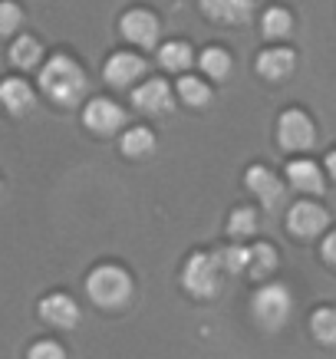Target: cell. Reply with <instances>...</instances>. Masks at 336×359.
I'll return each instance as SVG.
<instances>
[{
  "label": "cell",
  "mask_w": 336,
  "mask_h": 359,
  "mask_svg": "<svg viewBox=\"0 0 336 359\" xmlns=\"http://www.w3.org/2000/svg\"><path fill=\"white\" fill-rule=\"evenodd\" d=\"M36 86L43 93L50 102L56 106H76L79 99L86 96V69L73 60V56L66 53H53L40 66V73H36Z\"/></svg>",
  "instance_id": "1"
},
{
  "label": "cell",
  "mask_w": 336,
  "mask_h": 359,
  "mask_svg": "<svg viewBox=\"0 0 336 359\" xmlns=\"http://www.w3.org/2000/svg\"><path fill=\"white\" fill-rule=\"evenodd\" d=\"M135 294L132 273L119 264H99L86 277V297L102 310H122Z\"/></svg>",
  "instance_id": "2"
},
{
  "label": "cell",
  "mask_w": 336,
  "mask_h": 359,
  "mask_svg": "<svg viewBox=\"0 0 336 359\" xmlns=\"http://www.w3.org/2000/svg\"><path fill=\"white\" fill-rule=\"evenodd\" d=\"M221 264H217L215 254H191L188 261H184L182 267V283L184 290L191 297H198V300H211V297H217V290H221Z\"/></svg>",
  "instance_id": "3"
},
{
  "label": "cell",
  "mask_w": 336,
  "mask_h": 359,
  "mask_svg": "<svg viewBox=\"0 0 336 359\" xmlns=\"http://www.w3.org/2000/svg\"><path fill=\"white\" fill-rule=\"evenodd\" d=\"M290 310H293V300L283 283H264L254 294V300H250V313H254V320L264 330H281L287 323Z\"/></svg>",
  "instance_id": "4"
},
{
  "label": "cell",
  "mask_w": 336,
  "mask_h": 359,
  "mask_svg": "<svg viewBox=\"0 0 336 359\" xmlns=\"http://www.w3.org/2000/svg\"><path fill=\"white\" fill-rule=\"evenodd\" d=\"M277 142L283 152H307L316 145V126L304 109H287L277 119Z\"/></svg>",
  "instance_id": "5"
},
{
  "label": "cell",
  "mask_w": 336,
  "mask_h": 359,
  "mask_svg": "<svg viewBox=\"0 0 336 359\" xmlns=\"http://www.w3.org/2000/svg\"><path fill=\"white\" fill-rule=\"evenodd\" d=\"M119 33L129 40V43L139 46V50H152V46L159 43V36H162V23H159V17H155L152 11L132 7V11L122 13Z\"/></svg>",
  "instance_id": "6"
},
{
  "label": "cell",
  "mask_w": 336,
  "mask_h": 359,
  "mask_svg": "<svg viewBox=\"0 0 336 359\" xmlns=\"http://www.w3.org/2000/svg\"><path fill=\"white\" fill-rule=\"evenodd\" d=\"M83 126L89 132H96V135H112V132H119L126 126V109L116 99L96 96L83 106Z\"/></svg>",
  "instance_id": "7"
},
{
  "label": "cell",
  "mask_w": 336,
  "mask_h": 359,
  "mask_svg": "<svg viewBox=\"0 0 336 359\" xmlns=\"http://www.w3.org/2000/svg\"><path fill=\"white\" fill-rule=\"evenodd\" d=\"M36 313H40V320H43L46 327H53V330H76L79 316H83L79 313V304L69 294H63V290L46 294L40 300V306H36Z\"/></svg>",
  "instance_id": "8"
},
{
  "label": "cell",
  "mask_w": 336,
  "mask_h": 359,
  "mask_svg": "<svg viewBox=\"0 0 336 359\" xmlns=\"http://www.w3.org/2000/svg\"><path fill=\"white\" fill-rule=\"evenodd\" d=\"M326 224H330L326 208L310 201V198L290 205V211H287V228H290V234H297V238H316V234L326 231Z\"/></svg>",
  "instance_id": "9"
},
{
  "label": "cell",
  "mask_w": 336,
  "mask_h": 359,
  "mask_svg": "<svg viewBox=\"0 0 336 359\" xmlns=\"http://www.w3.org/2000/svg\"><path fill=\"white\" fill-rule=\"evenodd\" d=\"M102 76H106L109 86L116 89H129L135 86L142 76H145V60L139 53H129V50H119V53H112L102 66Z\"/></svg>",
  "instance_id": "10"
},
{
  "label": "cell",
  "mask_w": 336,
  "mask_h": 359,
  "mask_svg": "<svg viewBox=\"0 0 336 359\" xmlns=\"http://www.w3.org/2000/svg\"><path fill=\"white\" fill-rule=\"evenodd\" d=\"M132 106L145 116H165L175 106V89L165 79H149V83L132 89Z\"/></svg>",
  "instance_id": "11"
},
{
  "label": "cell",
  "mask_w": 336,
  "mask_h": 359,
  "mask_svg": "<svg viewBox=\"0 0 336 359\" xmlns=\"http://www.w3.org/2000/svg\"><path fill=\"white\" fill-rule=\"evenodd\" d=\"M244 185H248V191H254V195L260 198V205L267 208V211L281 208L283 198H287L283 182L271 172V168H264V165H250L248 175H244Z\"/></svg>",
  "instance_id": "12"
},
{
  "label": "cell",
  "mask_w": 336,
  "mask_h": 359,
  "mask_svg": "<svg viewBox=\"0 0 336 359\" xmlns=\"http://www.w3.org/2000/svg\"><path fill=\"white\" fill-rule=\"evenodd\" d=\"M0 106L11 116H30L36 106V89L27 83L23 76H4L0 79Z\"/></svg>",
  "instance_id": "13"
},
{
  "label": "cell",
  "mask_w": 336,
  "mask_h": 359,
  "mask_svg": "<svg viewBox=\"0 0 336 359\" xmlns=\"http://www.w3.org/2000/svg\"><path fill=\"white\" fill-rule=\"evenodd\" d=\"M287 185H290L293 191H304V195H323L326 175H323V168L316 162H310V158H293V162L287 165Z\"/></svg>",
  "instance_id": "14"
},
{
  "label": "cell",
  "mask_w": 336,
  "mask_h": 359,
  "mask_svg": "<svg viewBox=\"0 0 336 359\" xmlns=\"http://www.w3.org/2000/svg\"><path fill=\"white\" fill-rule=\"evenodd\" d=\"M7 60H11V66H13V69H20V73L40 69V66L46 63L43 43H40L36 36H30V33H20V36H13V40H11Z\"/></svg>",
  "instance_id": "15"
},
{
  "label": "cell",
  "mask_w": 336,
  "mask_h": 359,
  "mask_svg": "<svg viewBox=\"0 0 336 359\" xmlns=\"http://www.w3.org/2000/svg\"><path fill=\"white\" fill-rule=\"evenodd\" d=\"M293 66H297V56L287 46H271V50H260L257 53V76L271 79V83L287 79L293 73Z\"/></svg>",
  "instance_id": "16"
},
{
  "label": "cell",
  "mask_w": 336,
  "mask_h": 359,
  "mask_svg": "<svg viewBox=\"0 0 336 359\" xmlns=\"http://www.w3.org/2000/svg\"><path fill=\"white\" fill-rule=\"evenodd\" d=\"M205 17L217 23H244L250 17V0H198Z\"/></svg>",
  "instance_id": "17"
},
{
  "label": "cell",
  "mask_w": 336,
  "mask_h": 359,
  "mask_svg": "<svg viewBox=\"0 0 336 359\" xmlns=\"http://www.w3.org/2000/svg\"><path fill=\"white\" fill-rule=\"evenodd\" d=\"M159 63H162V69H168V73L184 76V69H191V63H195V50L184 43V40L162 43L159 46Z\"/></svg>",
  "instance_id": "18"
},
{
  "label": "cell",
  "mask_w": 336,
  "mask_h": 359,
  "mask_svg": "<svg viewBox=\"0 0 336 359\" xmlns=\"http://www.w3.org/2000/svg\"><path fill=\"white\" fill-rule=\"evenodd\" d=\"M119 149H122V155H129V158H145V155L155 152V132L145 129V126H132V129L122 132Z\"/></svg>",
  "instance_id": "19"
},
{
  "label": "cell",
  "mask_w": 336,
  "mask_h": 359,
  "mask_svg": "<svg viewBox=\"0 0 336 359\" xmlns=\"http://www.w3.org/2000/svg\"><path fill=\"white\" fill-rule=\"evenodd\" d=\"M260 30L267 40H290L293 33V13L287 7H271L260 17Z\"/></svg>",
  "instance_id": "20"
},
{
  "label": "cell",
  "mask_w": 336,
  "mask_h": 359,
  "mask_svg": "<svg viewBox=\"0 0 336 359\" xmlns=\"http://www.w3.org/2000/svg\"><path fill=\"white\" fill-rule=\"evenodd\" d=\"M175 96L182 99L184 106H195L198 109V106H208L215 93H211V86H208V79L188 76V73H184V76L178 79V86H175Z\"/></svg>",
  "instance_id": "21"
},
{
  "label": "cell",
  "mask_w": 336,
  "mask_h": 359,
  "mask_svg": "<svg viewBox=\"0 0 336 359\" xmlns=\"http://www.w3.org/2000/svg\"><path fill=\"white\" fill-rule=\"evenodd\" d=\"M274 267H277V250H274L267 241L250 244V248H248V273H250V277H254V280H260V277L274 273Z\"/></svg>",
  "instance_id": "22"
},
{
  "label": "cell",
  "mask_w": 336,
  "mask_h": 359,
  "mask_svg": "<svg viewBox=\"0 0 336 359\" xmlns=\"http://www.w3.org/2000/svg\"><path fill=\"white\" fill-rule=\"evenodd\" d=\"M198 66H201V73H205L208 79H224L231 73L234 60H231V53L224 46H208V50H201V56H198Z\"/></svg>",
  "instance_id": "23"
},
{
  "label": "cell",
  "mask_w": 336,
  "mask_h": 359,
  "mask_svg": "<svg viewBox=\"0 0 336 359\" xmlns=\"http://www.w3.org/2000/svg\"><path fill=\"white\" fill-rule=\"evenodd\" d=\"M310 333H314L316 343L336 349V310L333 306H320L310 316Z\"/></svg>",
  "instance_id": "24"
},
{
  "label": "cell",
  "mask_w": 336,
  "mask_h": 359,
  "mask_svg": "<svg viewBox=\"0 0 336 359\" xmlns=\"http://www.w3.org/2000/svg\"><path fill=\"white\" fill-rule=\"evenodd\" d=\"M257 231V211L254 208H248V205H241V208H234L231 211V218H228V234L234 241H241V238H250Z\"/></svg>",
  "instance_id": "25"
},
{
  "label": "cell",
  "mask_w": 336,
  "mask_h": 359,
  "mask_svg": "<svg viewBox=\"0 0 336 359\" xmlns=\"http://www.w3.org/2000/svg\"><path fill=\"white\" fill-rule=\"evenodd\" d=\"M215 257L224 273H248V248H241V244H228V248L215 250Z\"/></svg>",
  "instance_id": "26"
},
{
  "label": "cell",
  "mask_w": 336,
  "mask_h": 359,
  "mask_svg": "<svg viewBox=\"0 0 336 359\" xmlns=\"http://www.w3.org/2000/svg\"><path fill=\"white\" fill-rule=\"evenodd\" d=\"M23 27V7L17 0H0V36H13Z\"/></svg>",
  "instance_id": "27"
},
{
  "label": "cell",
  "mask_w": 336,
  "mask_h": 359,
  "mask_svg": "<svg viewBox=\"0 0 336 359\" xmlns=\"http://www.w3.org/2000/svg\"><path fill=\"white\" fill-rule=\"evenodd\" d=\"M27 359H69V356H66L63 343H56V339H36L27 349Z\"/></svg>",
  "instance_id": "28"
},
{
  "label": "cell",
  "mask_w": 336,
  "mask_h": 359,
  "mask_svg": "<svg viewBox=\"0 0 336 359\" xmlns=\"http://www.w3.org/2000/svg\"><path fill=\"white\" fill-rule=\"evenodd\" d=\"M320 250H323V261L336 271V231H330V234H326L323 244H320Z\"/></svg>",
  "instance_id": "29"
},
{
  "label": "cell",
  "mask_w": 336,
  "mask_h": 359,
  "mask_svg": "<svg viewBox=\"0 0 336 359\" xmlns=\"http://www.w3.org/2000/svg\"><path fill=\"white\" fill-rule=\"evenodd\" d=\"M323 168H326V175H330V178H333V182H336V149H333V152H330V155H326Z\"/></svg>",
  "instance_id": "30"
},
{
  "label": "cell",
  "mask_w": 336,
  "mask_h": 359,
  "mask_svg": "<svg viewBox=\"0 0 336 359\" xmlns=\"http://www.w3.org/2000/svg\"><path fill=\"white\" fill-rule=\"evenodd\" d=\"M0 188H4V178H0Z\"/></svg>",
  "instance_id": "31"
}]
</instances>
